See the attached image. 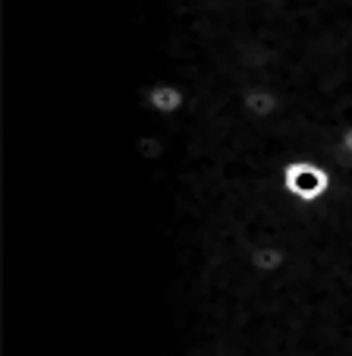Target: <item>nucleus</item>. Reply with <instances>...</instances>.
Wrapping results in <instances>:
<instances>
[{"instance_id":"obj_1","label":"nucleus","mask_w":352,"mask_h":356,"mask_svg":"<svg viewBox=\"0 0 352 356\" xmlns=\"http://www.w3.org/2000/svg\"><path fill=\"white\" fill-rule=\"evenodd\" d=\"M277 186L286 199L315 205L333 189V170L324 158H290L277 170Z\"/></svg>"},{"instance_id":"obj_6","label":"nucleus","mask_w":352,"mask_h":356,"mask_svg":"<svg viewBox=\"0 0 352 356\" xmlns=\"http://www.w3.org/2000/svg\"><path fill=\"white\" fill-rule=\"evenodd\" d=\"M265 3H286V0H265Z\"/></svg>"},{"instance_id":"obj_4","label":"nucleus","mask_w":352,"mask_h":356,"mask_svg":"<svg viewBox=\"0 0 352 356\" xmlns=\"http://www.w3.org/2000/svg\"><path fill=\"white\" fill-rule=\"evenodd\" d=\"M242 111H246L249 120L255 123H267L274 120V117L283 111V98H280L277 88L271 86H261V82H255V86L242 88Z\"/></svg>"},{"instance_id":"obj_5","label":"nucleus","mask_w":352,"mask_h":356,"mask_svg":"<svg viewBox=\"0 0 352 356\" xmlns=\"http://www.w3.org/2000/svg\"><path fill=\"white\" fill-rule=\"evenodd\" d=\"M337 148H340V152H343V155L352 161V127L340 129V136H337Z\"/></svg>"},{"instance_id":"obj_2","label":"nucleus","mask_w":352,"mask_h":356,"mask_svg":"<svg viewBox=\"0 0 352 356\" xmlns=\"http://www.w3.org/2000/svg\"><path fill=\"white\" fill-rule=\"evenodd\" d=\"M246 265L252 275L274 277L290 265V249L274 243V240H255L246 246Z\"/></svg>"},{"instance_id":"obj_3","label":"nucleus","mask_w":352,"mask_h":356,"mask_svg":"<svg viewBox=\"0 0 352 356\" xmlns=\"http://www.w3.org/2000/svg\"><path fill=\"white\" fill-rule=\"evenodd\" d=\"M186 88L170 79H151L145 88V104L154 117H176L186 108Z\"/></svg>"}]
</instances>
